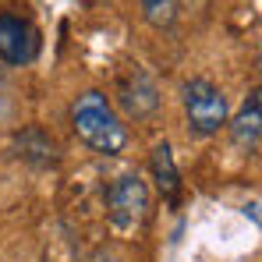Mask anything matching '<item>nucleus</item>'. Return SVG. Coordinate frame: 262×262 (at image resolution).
I'll list each match as a JSON object with an SVG mask.
<instances>
[{
	"mask_svg": "<svg viewBox=\"0 0 262 262\" xmlns=\"http://www.w3.org/2000/svg\"><path fill=\"white\" fill-rule=\"evenodd\" d=\"M152 174H156V184L163 191V199H177V188H181V174L174 167V152L167 142H160L152 149Z\"/></svg>",
	"mask_w": 262,
	"mask_h": 262,
	"instance_id": "7",
	"label": "nucleus"
},
{
	"mask_svg": "<svg viewBox=\"0 0 262 262\" xmlns=\"http://www.w3.org/2000/svg\"><path fill=\"white\" fill-rule=\"evenodd\" d=\"M230 135H234V142H237L241 149H248V152L259 149V138H262V99H259V89L248 92V99L241 103V110H237V117H234V124H230Z\"/></svg>",
	"mask_w": 262,
	"mask_h": 262,
	"instance_id": "5",
	"label": "nucleus"
},
{
	"mask_svg": "<svg viewBox=\"0 0 262 262\" xmlns=\"http://www.w3.org/2000/svg\"><path fill=\"white\" fill-rule=\"evenodd\" d=\"M39 53V32L29 18L21 14H11L4 11L0 14V60L11 64V68H21V64H32Z\"/></svg>",
	"mask_w": 262,
	"mask_h": 262,
	"instance_id": "4",
	"label": "nucleus"
},
{
	"mask_svg": "<svg viewBox=\"0 0 262 262\" xmlns=\"http://www.w3.org/2000/svg\"><path fill=\"white\" fill-rule=\"evenodd\" d=\"M71 124H75L78 138L85 142L89 149H96L103 156H117L128 145V128L121 124L117 110L110 106V99L103 92H96V89H89V92H82L75 99Z\"/></svg>",
	"mask_w": 262,
	"mask_h": 262,
	"instance_id": "1",
	"label": "nucleus"
},
{
	"mask_svg": "<svg viewBox=\"0 0 262 262\" xmlns=\"http://www.w3.org/2000/svg\"><path fill=\"white\" fill-rule=\"evenodd\" d=\"M121 103H124L128 114L145 117V114L156 110V89H152V82L142 71H135V85L131 82H121Z\"/></svg>",
	"mask_w": 262,
	"mask_h": 262,
	"instance_id": "6",
	"label": "nucleus"
},
{
	"mask_svg": "<svg viewBox=\"0 0 262 262\" xmlns=\"http://www.w3.org/2000/svg\"><path fill=\"white\" fill-rule=\"evenodd\" d=\"M184 117L195 138H209L227 124V96L209 78H191L184 85Z\"/></svg>",
	"mask_w": 262,
	"mask_h": 262,
	"instance_id": "2",
	"label": "nucleus"
},
{
	"mask_svg": "<svg viewBox=\"0 0 262 262\" xmlns=\"http://www.w3.org/2000/svg\"><path fill=\"white\" fill-rule=\"evenodd\" d=\"M142 14L156 29H170L177 21V0H142Z\"/></svg>",
	"mask_w": 262,
	"mask_h": 262,
	"instance_id": "8",
	"label": "nucleus"
},
{
	"mask_svg": "<svg viewBox=\"0 0 262 262\" xmlns=\"http://www.w3.org/2000/svg\"><path fill=\"white\" fill-rule=\"evenodd\" d=\"M106 216L121 234H131L145 223V216H149V188L138 174H124L114 181V188L106 195Z\"/></svg>",
	"mask_w": 262,
	"mask_h": 262,
	"instance_id": "3",
	"label": "nucleus"
}]
</instances>
